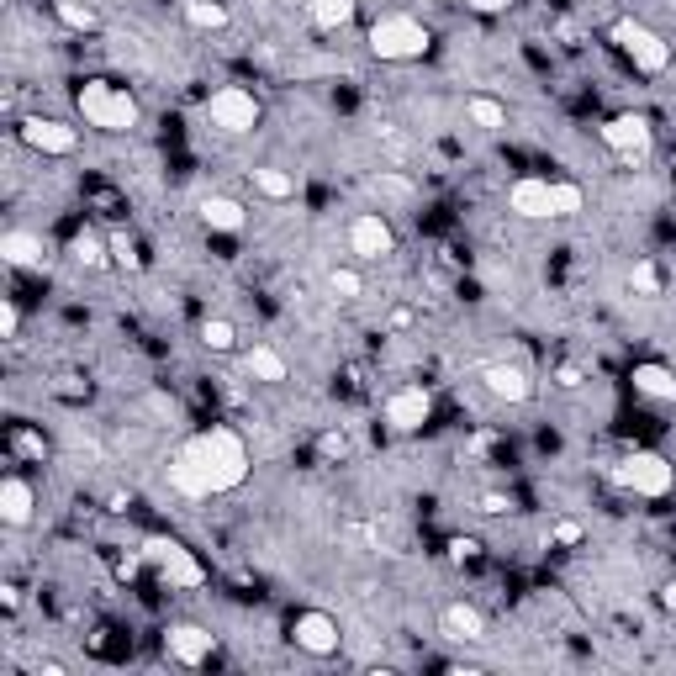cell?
Here are the masks:
<instances>
[{
	"label": "cell",
	"mask_w": 676,
	"mask_h": 676,
	"mask_svg": "<svg viewBox=\"0 0 676 676\" xmlns=\"http://www.w3.org/2000/svg\"><path fill=\"white\" fill-rule=\"evenodd\" d=\"M169 486L180 497H217V492H233L249 476V449L233 428H212V434H196L191 444H180L164 465Z\"/></svg>",
	"instance_id": "obj_1"
},
{
	"label": "cell",
	"mask_w": 676,
	"mask_h": 676,
	"mask_svg": "<svg viewBox=\"0 0 676 676\" xmlns=\"http://www.w3.org/2000/svg\"><path fill=\"white\" fill-rule=\"evenodd\" d=\"M80 117L101 133H133L138 127V101L127 96L122 85H106V80H90L80 85Z\"/></svg>",
	"instance_id": "obj_2"
},
{
	"label": "cell",
	"mask_w": 676,
	"mask_h": 676,
	"mask_svg": "<svg viewBox=\"0 0 676 676\" xmlns=\"http://www.w3.org/2000/svg\"><path fill=\"white\" fill-rule=\"evenodd\" d=\"M370 53L386 59V64H412V59L428 53V27L418 22V16L391 11V16H381V22L370 27Z\"/></svg>",
	"instance_id": "obj_3"
},
{
	"label": "cell",
	"mask_w": 676,
	"mask_h": 676,
	"mask_svg": "<svg viewBox=\"0 0 676 676\" xmlns=\"http://www.w3.org/2000/svg\"><path fill=\"white\" fill-rule=\"evenodd\" d=\"M613 43L634 59V69H645V74H661L671 64V43L661 32H650L645 22H634V16H624V22H613Z\"/></svg>",
	"instance_id": "obj_4"
},
{
	"label": "cell",
	"mask_w": 676,
	"mask_h": 676,
	"mask_svg": "<svg viewBox=\"0 0 676 676\" xmlns=\"http://www.w3.org/2000/svg\"><path fill=\"white\" fill-rule=\"evenodd\" d=\"M206 117H212V127H222V133H254L259 127V101L249 96L243 85H222L212 101H206Z\"/></svg>",
	"instance_id": "obj_5"
},
{
	"label": "cell",
	"mask_w": 676,
	"mask_h": 676,
	"mask_svg": "<svg viewBox=\"0 0 676 676\" xmlns=\"http://www.w3.org/2000/svg\"><path fill=\"white\" fill-rule=\"evenodd\" d=\"M618 486H629V492H640V497H666L671 492V465L661 455H650V449H640V455H629L618 465Z\"/></svg>",
	"instance_id": "obj_6"
},
{
	"label": "cell",
	"mask_w": 676,
	"mask_h": 676,
	"mask_svg": "<svg viewBox=\"0 0 676 676\" xmlns=\"http://www.w3.org/2000/svg\"><path fill=\"white\" fill-rule=\"evenodd\" d=\"M391 249H397V238H391V228H386L381 212H360V217L349 222V254H360V259H386Z\"/></svg>",
	"instance_id": "obj_7"
},
{
	"label": "cell",
	"mask_w": 676,
	"mask_h": 676,
	"mask_svg": "<svg viewBox=\"0 0 676 676\" xmlns=\"http://www.w3.org/2000/svg\"><path fill=\"white\" fill-rule=\"evenodd\" d=\"M428 412H434V397H428L423 386H402V391H391V402H386V423L397 428V434H412V428L428 423Z\"/></svg>",
	"instance_id": "obj_8"
},
{
	"label": "cell",
	"mask_w": 676,
	"mask_h": 676,
	"mask_svg": "<svg viewBox=\"0 0 676 676\" xmlns=\"http://www.w3.org/2000/svg\"><path fill=\"white\" fill-rule=\"evenodd\" d=\"M507 206L523 217V222H544L555 217V185L550 180H513V191H507Z\"/></svg>",
	"instance_id": "obj_9"
},
{
	"label": "cell",
	"mask_w": 676,
	"mask_h": 676,
	"mask_svg": "<svg viewBox=\"0 0 676 676\" xmlns=\"http://www.w3.org/2000/svg\"><path fill=\"white\" fill-rule=\"evenodd\" d=\"M22 143L37 148V154H74L80 133H74L69 122H53V117H27L22 122Z\"/></svg>",
	"instance_id": "obj_10"
},
{
	"label": "cell",
	"mask_w": 676,
	"mask_h": 676,
	"mask_svg": "<svg viewBox=\"0 0 676 676\" xmlns=\"http://www.w3.org/2000/svg\"><path fill=\"white\" fill-rule=\"evenodd\" d=\"M291 634L307 655H333L338 650V618H328V613H296Z\"/></svg>",
	"instance_id": "obj_11"
},
{
	"label": "cell",
	"mask_w": 676,
	"mask_h": 676,
	"mask_svg": "<svg viewBox=\"0 0 676 676\" xmlns=\"http://www.w3.org/2000/svg\"><path fill=\"white\" fill-rule=\"evenodd\" d=\"M603 143L608 148H618V154H650V122L645 117H634V111H624V117H613L608 127H603Z\"/></svg>",
	"instance_id": "obj_12"
},
{
	"label": "cell",
	"mask_w": 676,
	"mask_h": 676,
	"mask_svg": "<svg viewBox=\"0 0 676 676\" xmlns=\"http://www.w3.org/2000/svg\"><path fill=\"white\" fill-rule=\"evenodd\" d=\"M212 650H217V634H206L196 624H175V629H169V655H175L180 666H201Z\"/></svg>",
	"instance_id": "obj_13"
},
{
	"label": "cell",
	"mask_w": 676,
	"mask_h": 676,
	"mask_svg": "<svg viewBox=\"0 0 676 676\" xmlns=\"http://www.w3.org/2000/svg\"><path fill=\"white\" fill-rule=\"evenodd\" d=\"M481 381H486V391H492L497 402H529L534 397V381L518 365H486Z\"/></svg>",
	"instance_id": "obj_14"
},
{
	"label": "cell",
	"mask_w": 676,
	"mask_h": 676,
	"mask_svg": "<svg viewBox=\"0 0 676 676\" xmlns=\"http://www.w3.org/2000/svg\"><path fill=\"white\" fill-rule=\"evenodd\" d=\"M439 624H444V640H460V645L486 640V618H481V608H471V603H449Z\"/></svg>",
	"instance_id": "obj_15"
},
{
	"label": "cell",
	"mask_w": 676,
	"mask_h": 676,
	"mask_svg": "<svg viewBox=\"0 0 676 676\" xmlns=\"http://www.w3.org/2000/svg\"><path fill=\"white\" fill-rule=\"evenodd\" d=\"M201 222L206 228H217V233H243V222H249V212L233 201V196H201Z\"/></svg>",
	"instance_id": "obj_16"
},
{
	"label": "cell",
	"mask_w": 676,
	"mask_h": 676,
	"mask_svg": "<svg viewBox=\"0 0 676 676\" xmlns=\"http://www.w3.org/2000/svg\"><path fill=\"white\" fill-rule=\"evenodd\" d=\"M43 238L37 233H6L0 238V259H6V265H16V270H32V265H43Z\"/></svg>",
	"instance_id": "obj_17"
},
{
	"label": "cell",
	"mask_w": 676,
	"mask_h": 676,
	"mask_svg": "<svg viewBox=\"0 0 676 676\" xmlns=\"http://www.w3.org/2000/svg\"><path fill=\"white\" fill-rule=\"evenodd\" d=\"M32 502H37V497H32V486H27V481H16V476H11L6 486H0V518H6L11 529H22V523L32 518Z\"/></svg>",
	"instance_id": "obj_18"
},
{
	"label": "cell",
	"mask_w": 676,
	"mask_h": 676,
	"mask_svg": "<svg viewBox=\"0 0 676 676\" xmlns=\"http://www.w3.org/2000/svg\"><path fill=\"white\" fill-rule=\"evenodd\" d=\"M634 386L655 402H676V375L666 365H634Z\"/></svg>",
	"instance_id": "obj_19"
},
{
	"label": "cell",
	"mask_w": 676,
	"mask_h": 676,
	"mask_svg": "<svg viewBox=\"0 0 676 676\" xmlns=\"http://www.w3.org/2000/svg\"><path fill=\"white\" fill-rule=\"evenodd\" d=\"M243 370H249L254 381H270V386L286 381V360H280V354H275L270 344H254V349H249V360H243Z\"/></svg>",
	"instance_id": "obj_20"
},
{
	"label": "cell",
	"mask_w": 676,
	"mask_h": 676,
	"mask_svg": "<svg viewBox=\"0 0 676 676\" xmlns=\"http://www.w3.org/2000/svg\"><path fill=\"white\" fill-rule=\"evenodd\" d=\"M465 117H471L476 127H486V133H502V127H507V106L492 101V96H471V101H465Z\"/></svg>",
	"instance_id": "obj_21"
},
{
	"label": "cell",
	"mask_w": 676,
	"mask_h": 676,
	"mask_svg": "<svg viewBox=\"0 0 676 676\" xmlns=\"http://www.w3.org/2000/svg\"><path fill=\"white\" fill-rule=\"evenodd\" d=\"M254 185H259V196H270V201H291L296 196V175H286V169H275V164L254 169Z\"/></svg>",
	"instance_id": "obj_22"
},
{
	"label": "cell",
	"mask_w": 676,
	"mask_h": 676,
	"mask_svg": "<svg viewBox=\"0 0 676 676\" xmlns=\"http://www.w3.org/2000/svg\"><path fill=\"white\" fill-rule=\"evenodd\" d=\"M307 6H312V22L328 27V32H338V27L354 22V0H307Z\"/></svg>",
	"instance_id": "obj_23"
},
{
	"label": "cell",
	"mask_w": 676,
	"mask_h": 676,
	"mask_svg": "<svg viewBox=\"0 0 676 676\" xmlns=\"http://www.w3.org/2000/svg\"><path fill=\"white\" fill-rule=\"evenodd\" d=\"M201 576L206 571L191 560V550H175V555L164 560V581H175V587H201Z\"/></svg>",
	"instance_id": "obj_24"
},
{
	"label": "cell",
	"mask_w": 676,
	"mask_h": 676,
	"mask_svg": "<svg viewBox=\"0 0 676 676\" xmlns=\"http://www.w3.org/2000/svg\"><path fill=\"white\" fill-rule=\"evenodd\" d=\"M201 344L212 354H228L238 344V328L228 323V317H206V323H201Z\"/></svg>",
	"instance_id": "obj_25"
},
{
	"label": "cell",
	"mask_w": 676,
	"mask_h": 676,
	"mask_svg": "<svg viewBox=\"0 0 676 676\" xmlns=\"http://www.w3.org/2000/svg\"><path fill=\"white\" fill-rule=\"evenodd\" d=\"M185 16L201 27V32H217L228 27V6H217V0H185Z\"/></svg>",
	"instance_id": "obj_26"
},
{
	"label": "cell",
	"mask_w": 676,
	"mask_h": 676,
	"mask_svg": "<svg viewBox=\"0 0 676 676\" xmlns=\"http://www.w3.org/2000/svg\"><path fill=\"white\" fill-rule=\"evenodd\" d=\"M74 259H80V265H90V270H101V265H106V243H101L96 233H80V238H74Z\"/></svg>",
	"instance_id": "obj_27"
},
{
	"label": "cell",
	"mask_w": 676,
	"mask_h": 676,
	"mask_svg": "<svg viewBox=\"0 0 676 676\" xmlns=\"http://www.w3.org/2000/svg\"><path fill=\"white\" fill-rule=\"evenodd\" d=\"M370 185H375V196H386V201H412V180H402V175H386L381 169Z\"/></svg>",
	"instance_id": "obj_28"
},
{
	"label": "cell",
	"mask_w": 676,
	"mask_h": 676,
	"mask_svg": "<svg viewBox=\"0 0 676 676\" xmlns=\"http://www.w3.org/2000/svg\"><path fill=\"white\" fill-rule=\"evenodd\" d=\"M328 291L338 296V302H354V296L365 291V280L354 275V270H333V275H328Z\"/></svg>",
	"instance_id": "obj_29"
},
{
	"label": "cell",
	"mask_w": 676,
	"mask_h": 676,
	"mask_svg": "<svg viewBox=\"0 0 676 676\" xmlns=\"http://www.w3.org/2000/svg\"><path fill=\"white\" fill-rule=\"evenodd\" d=\"M59 22H64V27H80V32H90V27H96V11H90V6H80V0H59Z\"/></svg>",
	"instance_id": "obj_30"
},
{
	"label": "cell",
	"mask_w": 676,
	"mask_h": 676,
	"mask_svg": "<svg viewBox=\"0 0 676 676\" xmlns=\"http://www.w3.org/2000/svg\"><path fill=\"white\" fill-rule=\"evenodd\" d=\"M581 212V185H555V217H576Z\"/></svg>",
	"instance_id": "obj_31"
},
{
	"label": "cell",
	"mask_w": 676,
	"mask_h": 676,
	"mask_svg": "<svg viewBox=\"0 0 676 676\" xmlns=\"http://www.w3.org/2000/svg\"><path fill=\"white\" fill-rule=\"evenodd\" d=\"M629 286L640 291V296H661V275H655V265H645V259H640L634 275H629Z\"/></svg>",
	"instance_id": "obj_32"
},
{
	"label": "cell",
	"mask_w": 676,
	"mask_h": 676,
	"mask_svg": "<svg viewBox=\"0 0 676 676\" xmlns=\"http://www.w3.org/2000/svg\"><path fill=\"white\" fill-rule=\"evenodd\" d=\"M175 550H180L175 539H143V560H154V566H164V560L175 555Z\"/></svg>",
	"instance_id": "obj_33"
},
{
	"label": "cell",
	"mask_w": 676,
	"mask_h": 676,
	"mask_svg": "<svg viewBox=\"0 0 676 676\" xmlns=\"http://www.w3.org/2000/svg\"><path fill=\"white\" fill-rule=\"evenodd\" d=\"M16 328H22V312L11 302H0V338H16Z\"/></svg>",
	"instance_id": "obj_34"
},
{
	"label": "cell",
	"mask_w": 676,
	"mask_h": 676,
	"mask_svg": "<svg viewBox=\"0 0 676 676\" xmlns=\"http://www.w3.org/2000/svg\"><path fill=\"white\" fill-rule=\"evenodd\" d=\"M465 6H471V11H481V16H497V11H507V6H513V0H465Z\"/></svg>",
	"instance_id": "obj_35"
},
{
	"label": "cell",
	"mask_w": 676,
	"mask_h": 676,
	"mask_svg": "<svg viewBox=\"0 0 676 676\" xmlns=\"http://www.w3.org/2000/svg\"><path fill=\"white\" fill-rule=\"evenodd\" d=\"M507 507H513V502L497 497V492H486V497H481V513H492V518H497V513H507Z\"/></svg>",
	"instance_id": "obj_36"
},
{
	"label": "cell",
	"mask_w": 676,
	"mask_h": 676,
	"mask_svg": "<svg viewBox=\"0 0 676 676\" xmlns=\"http://www.w3.org/2000/svg\"><path fill=\"white\" fill-rule=\"evenodd\" d=\"M111 254H117V259H122V265H127V270H133V265H138V254H133V243H127V238H117V243H111Z\"/></svg>",
	"instance_id": "obj_37"
},
{
	"label": "cell",
	"mask_w": 676,
	"mask_h": 676,
	"mask_svg": "<svg viewBox=\"0 0 676 676\" xmlns=\"http://www.w3.org/2000/svg\"><path fill=\"white\" fill-rule=\"evenodd\" d=\"M555 539H560V544H576V539H581V529H576V523H560Z\"/></svg>",
	"instance_id": "obj_38"
}]
</instances>
